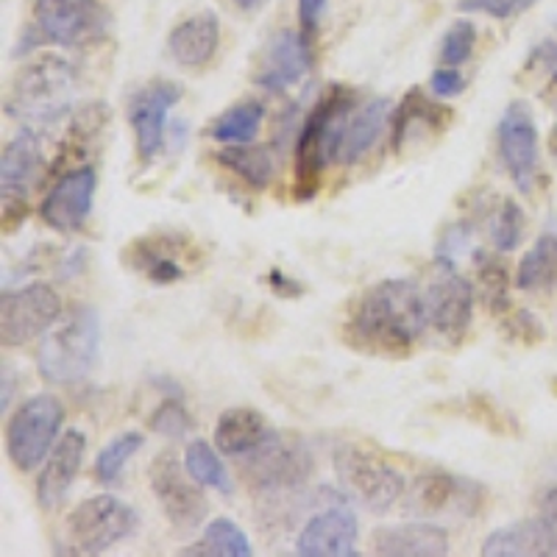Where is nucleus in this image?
Returning <instances> with one entry per match:
<instances>
[{
    "label": "nucleus",
    "instance_id": "1",
    "mask_svg": "<svg viewBox=\"0 0 557 557\" xmlns=\"http://www.w3.org/2000/svg\"><path fill=\"white\" fill-rule=\"evenodd\" d=\"M430 326L426 290L410 278H385L357 298L348 318V337L362 348L407 351Z\"/></svg>",
    "mask_w": 557,
    "mask_h": 557
},
{
    "label": "nucleus",
    "instance_id": "2",
    "mask_svg": "<svg viewBox=\"0 0 557 557\" xmlns=\"http://www.w3.org/2000/svg\"><path fill=\"white\" fill-rule=\"evenodd\" d=\"M78 96L76 64L62 57H39L23 64L7 92V112L26 126H53Z\"/></svg>",
    "mask_w": 557,
    "mask_h": 557
},
{
    "label": "nucleus",
    "instance_id": "3",
    "mask_svg": "<svg viewBox=\"0 0 557 557\" xmlns=\"http://www.w3.org/2000/svg\"><path fill=\"white\" fill-rule=\"evenodd\" d=\"M98 355H101V318L92 307H76L39 341V374L53 385H76L92 374Z\"/></svg>",
    "mask_w": 557,
    "mask_h": 557
},
{
    "label": "nucleus",
    "instance_id": "4",
    "mask_svg": "<svg viewBox=\"0 0 557 557\" xmlns=\"http://www.w3.org/2000/svg\"><path fill=\"white\" fill-rule=\"evenodd\" d=\"M109 26H112V14L101 0H37L34 26L20 39L14 57L48 42L62 48H87L103 42Z\"/></svg>",
    "mask_w": 557,
    "mask_h": 557
},
{
    "label": "nucleus",
    "instance_id": "5",
    "mask_svg": "<svg viewBox=\"0 0 557 557\" xmlns=\"http://www.w3.org/2000/svg\"><path fill=\"white\" fill-rule=\"evenodd\" d=\"M355 96L343 87H332L315 109L310 112L307 123L301 126L296 139V196L312 198L321 182L323 168L332 162L337 134L351 112Z\"/></svg>",
    "mask_w": 557,
    "mask_h": 557
},
{
    "label": "nucleus",
    "instance_id": "6",
    "mask_svg": "<svg viewBox=\"0 0 557 557\" xmlns=\"http://www.w3.org/2000/svg\"><path fill=\"white\" fill-rule=\"evenodd\" d=\"M139 527V516L126 502L114 496H92L82 502L64 519L62 552L70 555H103L112 546L132 539Z\"/></svg>",
    "mask_w": 557,
    "mask_h": 557
},
{
    "label": "nucleus",
    "instance_id": "7",
    "mask_svg": "<svg viewBox=\"0 0 557 557\" xmlns=\"http://www.w3.org/2000/svg\"><path fill=\"white\" fill-rule=\"evenodd\" d=\"M64 410L59 399L42 393L23 401L7 424V455L23 474L39 469L59 441Z\"/></svg>",
    "mask_w": 557,
    "mask_h": 557
},
{
    "label": "nucleus",
    "instance_id": "8",
    "mask_svg": "<svg viewBox=\"0 0 557 557\" xmlns=\"http://www.w3.org/2000/svg\"><path fill=\"white\" fill-rule=\"evenodd\" d=\"M243 474L253 491L265 496L290 494L305 485L312 474V457L301 441H285L278 432H271L260 449L240 457Z\"/></svg>",
    "mask_w": 557,
    "mask_h": 557
},
{
    "label": "nucleus",
    "instance_id": "9",
    "mask_svg": "<svg viewBox=\"0 0 557 557\" xmlns=\"http://www.w3.org/2000/svg\"><path fill=\"white\" fill-rule=\"evenodd\" d=\"M62 318V298L48 282L7 290L0 298V343L26 346L53 330Z\"/></svg>",
    "mask_w": 557,
    "mask_h": 557
},
{
    "label": "nucleus",
    "instance_id": "10",
    "mask_svg": "<svg viewBox=\"0 0 557 557\" xmlns=\"http://www.w3.org/2000/svg\"><path fill=\"white\" fill-rule=\"evenodd\" d=\"M335 471L348 494L360 499L374 513L391 510L405 491V476L393 469L391 462L380 460L366 449H357V446L337 449Z\"/></svg>",
    "mask_w": 557,
    "mask_h": 557
},
{
    "label": "nucleus",
    "instance_id": "11",
    "mask_svg": "<svg viewBox=\"0 0 557 557\" xmlns=\"http://www.w3.org/2000/svg\"><path fill=\"white\" fill-rule=\"evenodd\" d=\"M357 516L341 491L323 487V510L305 524L296 541L301 557H355L357 555Z\"/></svg>",
    "mask_w": 557,
    "mask_h": 557
},
{
    "label": "nucleus",
    "instance_id": "12",
    "mask_svg": "<svg viewBox=\"0 0 557 557\" xmlns=\"http://www.w3.org/2000/svg\"><path fill=\"white\" fill-rule=\"evenodd\" d=\"M151 491L162 505V513L176 530H198L209 513L201 485L182 469L173 451H162L151 462Z\"/></svg>",
    "mask_w": 557,
    "mask_h": 557
},
{
    "label": "nucleus",
    "instance_id": "13",
    "mask_svg": "<svg viewBox=\"0 0 557 557\" xmlns=\"http://www.w3.org/2000/svg\"><path fill=\"white\" fill-rule=\"evenodd\" d=\"M499 157L507 168L513 184L524 196L532 193V184L539 176V126L532 117L530 107L524 101H516L507 107L499 121Z\"/></svg>",
    "mask_w": 557,
    "mask_h": 557
},
{
    "label": "nucleus",
    "instance_id": "14",
    "mask_svg": "<svg viewBox=\"0 0 557 557\" xmlns=\"http://www.w3.org/2000/svg\"><path fill=\"white\" fill-rule=\"evenodd\" d=\"M182 98V87L173 82H153L151 87L139 89L128 103V123L137 137V151L143 162H151L165 148L168 114Z\"/></svg>",
    "mask_w": 557,
    "mask_h": 557
},
{
    "label": "nucleus",
    "instance_id": "15",
    "mask_svg": "<svg viewBox=\"0 0 557 557\" xmlns=\"http://www.w3.org/2000/svg\"><path fill=\"white\" fill-rule=\"evenodd\" d=\"M441 273L426 287L430 305V323L451 343H460L471 326L474 315V287L466 276L457 273L455 265H437Z\"/></svg>",
    "mask_w": 557,
    "mask_h": 557
},
{
    "label": "nucleus",
    "instance_id": "16",
    "mask_svg": "<svg viewBox=\"0 0 557 557\" xmlns=\"http://www.w3.org/2000/svg\"><path fill=\"white\" fill-rule=\"evenodd\" d=\"M98 190V173L96 168H78L73 173H64L57 184H53L48 196L42 201V221L53 228V232H78L87 223L92 203H96Z\"/></svg>",
    "mask_w": 557,
    "mask_h": 557
},
{
    "label": "nucleus",
    "instance_id": "17",
    "mask_svg": "<svg viewBox=\"0 0 557 557\" xmlns=\"http://www.w3.org/2000/svg\"><path fill=\"white\" fill-rule=\"evenodd\" d=\"M312 67V51L310 39L301 32H278L276 37L268 42L265 57H262L260 70L253 82L260 84L268 92H285L293 84H298L301 78L310 73Z\"/></svg>",
    "mask_w": 557,
    "mask_h": 557
},
{
    "label": "nucleus",
    "instance_id": "18",
    "mask_svg": "<svg viewBox=\"0 0 557 557\" xmlns=\"http://www.w3.org/2000/svg\"><path fill=\"white\" fill-rule=\"evenodd\" d=\"M84 455H87L84 432L67 430L59 437L37 476V502L42 510H57L62 505L73 482H76L78 471H82Z\"/></svg>",
    "mask_w": 557,
    "mask_h": 557
},
{
    "label": "nucleus",
    "instance_id": "19",
    "mask_svg": "<svg viewBox=\"0 0 557 557\" xmlns=\"http://www.w3.org/2000/svg\"><path fill=\"white\" fill-rule=\"evenodd\" d=\"M482 502V487L471 480H460V476L435 474L418 476L412 482V491L407 496V510L412 513H446V510H457V513L469 516L476 510Z\"/></svg>",
    "mask_w": 557,
    "mask_h": 557
},
{
    "label": "nucleus",
    "instance_id": "20",
    "mask_svg": "<svg viewBox=\"0 0 557 557\" xmlns=\"http://www.w3.org/2000/svg\"><path fill=\"white\" fill-rule=\"evenodd\" d=\"M45 171L42 143L32 126L20 128L0 157V193L3 198H26Z\"/></svg>",
    "mask_w": 557,
    "mask_h": 557
},
{
    "label": "nucleus",
    "instance_id": "21",
    "mask_svg": "<svg viewBox=\"0 0 557 557\" xmlns=\"http://www.w3.org/2000/svg\"><path fill=\"white\" fill-rule=\"evenodd\" d=\"M485 557H557V527L546 519H527L491 532L482 541Z\"/></svg>",
    "mask_w": 557,
    "mask_h": 557
},
{
    "label": "nucleus",
    "instance_id": "22",
    "mask_svg": "<svg viewBox=\"0 0 557 557\" xmlns=\"http://www.w3.org/2000/svg\"><path fill=\"white\" fill-rule=\"evenodd\" d=\"M387 117H391V101L387 98H376V101L366 103L357 114H348L341 134H337L332 162H337V165L360 162L376 146V139L382 137Z\"/></svg>",
    "mask_w": 557,
    "mask_h": 557
},
{
    "label": "nucleus",
    "instance_id": "23",
    "mask_svg": "<svg viewBox=\"0 0 557 557\" xmlns=\"http://www.w3.org/2000/svg\"><path fill=\"white\" fill-rule=\"evenodd\" d=\"M374 552L382 557H446L449 535L437 524H396L374 532Z\"/></svg>",
    "mask_w": 557,
    "mask_h": 557
},
{
    "label": "nucleus",
    "instance_id": "24",
    "mask_svg": "<svg viewBox=\"0 0 557 557\" xmlns=\"http://www.w3.org/2000/svg\"><path fill=\"white\" fill-rule=\"evenodd\" d=\"M221 23L212 12H201L178 23L168 37V51L184 67H203L218 53Z\"/></svg>",
    "mask_w": 557,
    "mask_h": 557
},
{
    "label": "nucleus",
    "instance_id": "25",
    "mask_svg": "<svg viewBox=\"0 0 557 557\" xmlns=\"http://www.w3.org/2000/svg\"><path fill=\"white\" fill-rule=\"evenodd\" d=\"M271 426L265 424L260 410L251 407H232L223 412L215 424V446L226 457H246L260 449L271 437Z\"/></svg>",
    "mask_w": 557,
    "mask_h": 557
},
{
    "label": "nucleus",
    "instance_id": "26",
    "mask_svg": "<svg viewBox=\"0 0 557 557\" xmlns=\"http://www.w3.org/2000/svg\"><path fill=\"white\" fill-rule=\"evenodd\" d=\"M516 287L519 290H555L557 287V232L541 235L535 246L524 253L516 271Z\"/></svg>",
    "mask_w": 557,
    "mask_h": 557
},
{
    "label": "nucleus",
    "instance_id": "27",
    "mask_svg": "<svg viewBox=\"0 0 557 557\" xmlns=\"http://www.w3.org/2000/svg\"><path fill=\"white\" fill-rule=\"evenodd\" d=\"M218 162L223 168L240 176L248 187L253 190H265L268 184L273 182V173H276V165H273V157L265 146H228L218 151Z\"/></svg>",
    "mask_w": 557,
    "mask_h": 557
},
{
    "label": "nucleus",
    "instance_id": "28",
    "mask_svg": "<svg viewBox=\"0 0 557 557\" xmlns=\"http://www.w3.org/2000/svg\"><path fill=\"white\" fill-rule=\"evenodd\" d=\"M262 123H265V107L260 101H243L212 123L209 134L223 146H248L257 139Z\"/></svg>",
    "mask_w": 557,
    "mask_h": 557
},
{
    "label": "nucleus",
    "instance_id": "29",
    "mask_svg": "<svg viewBox=\"0 0 557 557\" xmlns=\"http://www.w3.org/2000/svg\"><path fill=\"white\" fill-rule=\"evenodd\" d=\"M184 469H187V474L201 487H215V491H221L226 496L235 491L221 455L207 441H193V444H187V449H184Z\"/></svg>",
    "mask_w": 557,
    "mask_h": 557
},
{
    "label": "nucleus",
    "instance_id": "30",
    "mask_svg": "<svg viewBox=\"0 0 557 557\" xmlns=\"http://www.w3.org/2000/svg\"><path fill=\"white\" fill-rule=\"evenodd\" d=\"M251 541L232 519H215L203 532L201 544L184 549L182 555H209V557H251Z\"/></svg>",
    "mask_w": 557,
    "mask_h": 557
},
{
    "label": "nucleus",
    "instance_id": "31",
    "mask_svg": "<svg viewBox=\"0 0 557 557\" xmlns=\"http://www.w3.org/2000/svg\"><path fill=\"white\" fill-rule=\"evenodd\" d=\"M474 268H476V282H480L482 301L491 312H505L510 307V271L499 257H491L485 251L474 253Z\"/></svg>",
    "mask_w": 557,
    "mask_h": 557
},
{
    "label": "nucleus",
    "instance_id": "32",
    "mask_svg": "<svg viewBox=\"0 0 557 557\" xmlns=\"http://www.w3.org/2000/svg\"><path fill=\"white\" fill-rule=\"evenodd\" d=\"M446 117H449V112H444L437 103H432L430 98L421 96V89H410L405 101H401L396 126H393V146H396V151H401L407 132H410L416 123H426V126L444 128Z\"/></svg>",
    "mask_w": 557,
    "mask_h": 557
},
{
    "label": "nucleus",
    "instance_id": "33",
    "mask_svg": "<svg viewBox=\"0 0 557 557\" xmlns=\"http://www.w3.org/2000/svg\"><path fill=\"white\" fill-rule=\"evenodd\" d=\"M143 444H146V437L139 432H123V435L112 437L96 460V480L101 485H112V482L121 480L126 462L143 449Z\"/></svg>",
    "mask_w": 557,
    "mask_h": 557
},
{
    "label": "nucleus",
    "instance_id": "34",
    "mask_svg": "<svg viewBox=\"0 0 557 557\" xmlns=\"http://www.w3.org/2000/svg\"><path fill=\"white\" fill-rule=\"evenodd\" d=\"M521 237H524V212L513 198H505L491 223V240H494L496 251L507 253L519 248Z\"/></svg>",
    "mask_w": 557,
    "mask_h": 557
},
{
    "label": "nucleus",
    "instance_id": "35",
    "mask_svg": "<svg viewBox=\"0 0 557 557\" xmlns=\"http://www.w3.org/2000/svg\"><path fill=\"white\" fill-rule=\"evenodd\" d=\"M476 45V28L469 20H457L455 26L444 34V45H441V62L446 67H460L471 59Z\"/></svg>",
    "mask_w": 557,
    "mask_h": 557
},
{
    "label": "nucleus",
    "instance_id": "36",
    "mask_svg": "<svg viewBox=\"0 0 557 557\" xmlns=\"http://www.w3.org/2000/svg\"><path fill=\"white\" fill-rule=\"evenodd\" d=\"M151 430L162 437L187 435V432L193 430V418L190 412H187V407H184V401L176 399V396L162 401L151 416Z\"/></svg>",
    "mask_w": 557,
    "mask_h": 557
},
{
    "label": "nucleus",
    "instance_id": "37",
    "mask_svg": "<svg viewBox=\"0 0 557 557\" xmlns=\"http://www.w3.org/2000/svg\"><path fill=\"white\" fill-rule=\"evenodd\" d=\"M134 262H137V265L148 273V278L157 282V285H171V282H178V278H182L178 262H173L165 253L148 251V246L137 248V260Z\"/></svg>",
    "mask_w": 557,
    "mask_h": 557
},
{
    "label": "nucleus",
    "instance_id": "38",
    "mask_svg": "<svg viewBox=\"0 0 557 557\" xmlns=\"http://www.w3.org/2000/svg\"><path fill=\"white\" fill-rule=\"evenodd\" d=\"M535 0H457V9L460 12H482V14H491L496 20H507L513 17V14L524 12L530 9Z\"/></svg>",
    "mask_w": 557,
    "mask_h": 557
},
{
    "label": "nucleus",
    "instance_id": "39",
    "mask_svg": "<svg viewBox=\"0 0 557 557\" xmlns=\"http://www.w3.org/2000/svg\"><path fill=\"white\" fill-rule=\"evenodd\" d=\"M430 89L435 92L437 98L449 101V98H457L466 92V78H462V73L457 67H446L444 64V67L432 73Z\"/></svg>",
    "mask_w": 557,
    "mask_h": 557
},
{
    "label": "nucleus",
    "instance_id": "40",
    "mask_svg": "<svg viewBox=\"0 0 557 557\" xmlns=\"http://www.w3.org/2000/svg\"><path fill=\"white\" fill-rule=\"evenodd\" d=\"M527 70H535V73H541V76H546L552 84H555L557 82V42H552V39L541 42L539 48L530 53V59H527Z\"/></svg>",
    "mask_w": 557,
    "mask_h": 557
},
{
    "label": "nucleus",
    "instance_id": "41",
    "mask_svg": "<svg viewBox=\"0 0 557 557\" xmlns=\"http://www.w3.org/2000/svg\"><path fill=\"white\" fill-rule=\"evenodd\" d=\"M326 7H330V0H298V23H301V32L307 37L318 32Z\"/></svg>",
    "mask_w": 557,
    "mask_h": 557
},
{
    "label": "nucleus",
    "instance_id": "42",
    "mask_svg": "<svg viewBox=\"0 0 557 557\" xmlns=\"http://www.w3.org/2000/svg\"><path fill=\"white\" fill-rule=\"evenodd\" d=\"M268 285H271L273 290L278 293V296H290V298H296V296H301V293H305V287L298 285L296 278L285 276V273L276 271V268H273V271L268 273Z\"/></svg>",
    "mask_w": 557,
    "mask_h": 557
},
{
    "label": "nucleus",
    "instance_id": "43",
    "mask_svg": "<svg viewBox=\"0 0 557 557\" xmlns=\"http://www.w3.org/2000/svg\"><path fill=\"white\" fill-rule=\"evenodd\" d=\"M539 507H541V519H546L549 524L557 527V485L546 487L544 494H541Z\"/></svg>",
    "mask_w": 557,
    "mask_h": 557
},
{
    "label": "nucleus",
    "instance_id": "44",
    "mask_svg": "<svg viewBox=\"0 0 557 557\" xmlns=\"http://www.w3.org/2000/svg\"><path fill=\"white\" fill-rule=\"evenodd\" d=\"M9 401H12V368H3V410H9Z\"/></svg>",
    "mask_w": 557,
    "mask_h": 557
},
{
    "label": "nucleus",
    "instance_id": "45",
    "mask_svg": "<svg viewBox=\"0 0 557 557\" xmlns=\"http://www.w3.org/2000/svg\"><path fill=\"white\" fill-rule=\"evenodd\" d=\"M237 9H243V12H251V9L262 7V0H232Z\"/></svg>",
    "mask_w": 557,
    "mask_h": 557
},
{
    "label": "nucleus",
    "instance_id": "46",
    "mask_svg": "<svg viewBox=\"0 0 557 557\" xmlns=\"http://www.w3.org/2000/svg\"><path fill=\"white\" fill-rule=\"evenodd\" d=\"M549 151H552V157L557 159V123H555V128H552V134H549Z\"/></svg>",
    "mask_w": 557,
    "mask_h": 557
}]
</instances>
